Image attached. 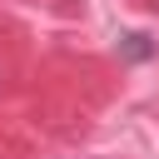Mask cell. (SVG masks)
Returning <instances> with one entry per match:
<instances>
[{"label":"cell","mask_w":159,"mask_h":159,"mask_svg":"<svg viewBox=\"0 0 159 159\" xmlns=\"http://www.w3.org/2000/svg\"><path fill=\"white\" fill-rule=\"evenodd\" d=\"M124 50H129L134 60H144V55H149V45H144V35H129V45H124Z\"/></svg>","instance_id":"1"}]
</instances>
